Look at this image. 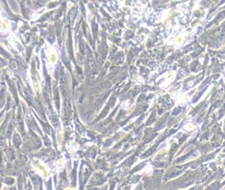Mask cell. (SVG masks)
Wrapping results in <instances>:
<instances>
[{
	"instance_id": "3957f363",
	"label": "cell",
	"mask_w": 225,
	"mask_h": 190,
	"mask_svg": "<svg viewBox=\"0 0 225 190\" xmlns=\"http://www.w3.org/2000/svg\"><path fill=\"white\" fill-rule=\"evenodd\" d=\"M186 40V35L184 34H180V35H177V36H174L172 37L170 40H169V44H171L172 46L174 47H179L182 45L184 41Z\"/></svg>"
},
{
	"instance_id": "30bf717a",
	"label": "cell",
	"mask_w": 225,
	"mask_h": 190,
	"mask_svg": "<svg viewBox=\"0 0 225 190\" xmlns=\"http://www.w3.org/2000/svg\"><path fill=\"white\" fill-rule=\"evenodd\" d=\"M65 190H75L74 188H71V187H68V188H66Z\"/></svg>"
},
{
	"instance_id": "8fae6325",
	"label": "cell",
	"mask_w": 225,
	"mask_h": 190,
	"mask_svg": "<svg viewBox=\"0 0 225 190\" xmlns=\"http://www.w3.org/2000/svg\"><path fill=\"white\" fill-rule=\"evenodd\" d=\"M224 71H225V68H224Z\"/></svg>"
},
{
	"instance_id": "ba28073f",
	"label": "cell",
	"mask_w": 225,
	"mask_h": 190,
	"mask_svg": "<svg viewBox=\"0 0 225 190\" xmlns=\"http://www.w3.org/2000/svg\"><path fill=\"white\" fill-rule=\"evenodd\" d=\"M65 163H66V160L64 158H61V159H58L55 162V165H56V167L58 169H62L63 167H64V165H65Z\"/></svg>"
},
{
	"instance_id": "8992f818",
	"label": "cell",
	"mask_w": 225,
	"mask_h": 190,
	"mask_svg": "<svg viewBox=\"0 0 225 190\" xmlns=\"http://www.w3.org/2000/svg\"><path fill=\"white\" fill-rule=\"evenodd\" d=\"M4 29H5V32L10 30V24L8 23V21L6 19L2 18V20H1V30L4 31Z\"/></svg>"
},
{
	"instance_id": "6da1fadb",
	"label": "cell",
	"mask_w": 225,
	"mask_h": 190,
	"mask_svg": "<svg viewBox=\"0 0 225 190\" xmlns=\"http://www.w3.org/2000/svg\"><path fill=\"white\" fill-rule=\"evenodd\" d=\"M46 55H47V68L50 73H52L56 65L57 60H58V52L54 47L48 46L46 49Z\"/></svg>"
},
{
	"instance_id": "5b68a950",
	"label": "cell",
	"mask_w": 225,
	"mask_h": 190,
	"mask_svg": "<svg viewBox=\"0 0 225 190\" xmlns=\"http://www.w3.org/2000/svg\"><path fill=\"white\" fill-rule=\"evenodd\" d=\"M174 77H175V72H169L166 74L165 76V85H164V87H167L168 85H170L171 82L173 81Z\"/></svg>"
},
{
	"instance_id": "9c48e42d",
	"label": "cell",
	"mask_w": 225,
	"mask_h": 190,
	"mask_svg": "<svg viewBox=\"0 0 225 190\" xmlns=\"http://www.w3.org/2000/svg\"><path fill=\"white\" fill-rule=\"evenodd\" d=\"M195 128H196V126H195V124H193V123H186V124L184 126V130L190 132V131L195 130Z\"/></svg>"
},
{
	"instance_id": "52a82bcc",
	"label": "cell",
	"mask_w": 225,
	"mask_h": 190,
	"mask_svg": "<svg viewBox=\"0 0 225 190\" xmlns=\"http://www.w3.org/2000/svg\"><path fill=\"white\" fill-rule=\"evenodd\" d=\"M77 149H78V145L76 143H74V142H71L70 144H68V149L72 154H74L75 151H77Z\"/></svg>"
},
{
	"instance_id": "7a4b0ae2",
	"label": "cell",
	"mask_w": 225,
	"mask_h": 190,
	"mask_svg": "<svg viewBox=\"0 0 225 190\" xmlns=\"http://www.w3.org/2000/svg\"><path fill=\"white\" fill-rule=\"evenodd\" d=\"M31 165L36 173H39L42 178H47L50 175V168L40 160H32Z\"/></svg>"
},
{
	"instance_id": "277c9868",
	"label": "cell",
	"mask_w": 225,
	"mask_h": 190,
	"mask_svg": "<svg viewBox=\"0 0 225 190\" xmlns=\"http://www.w3.org/2000/svg\"><path fill=\"white\" fill-rule=\"evenodd\" d=\"M188 96H186L184 93H180V92H178V93H176L175 94V96H174V100H175L176 104H184L186 102H188Z\"/></svg>"
}]
</instances>
